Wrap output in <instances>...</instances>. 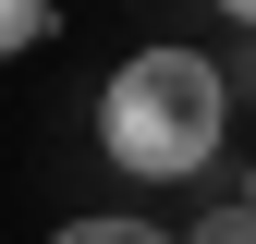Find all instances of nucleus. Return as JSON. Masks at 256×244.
Wrapping results in <instances>:
<instances>
[{"instance_id":"obj_6","label":"nucleus","mask_w":256,"mask_h":244,"mask_svg":"<svg viewBox=\"0 0 256 244\" xmlns=\"http://www.w3.org/2000/svg\"><path fill=\"white\" fill-rule=\"evenodd\" d=\"M244 98H256V37H244Z\"/></svg>"},{"instance_id":"obj_2","label":"nucleus","mask_w":256,"mask_h":244,"mask_svg":"<svg viewBox=\"0 0 256 244\" xmlns=\"http://www.w3.org/2000/svg\"><path fill=\"white\" fill-rule=\"evenodd\" d=\"M49 24H61V0H0V61H24Z\"/></svg>"},{"instance_id":"obj_3","label":"nucleus","mask_w":256,"mask_h":244,"mask_svg":"<svg viewBox=\"0 0 256 244\" xmlns=\"http://www.w3.org/2000/svg\"><path fill=\"white\" fill-rule=\"evenodd\" d=\"M49 244H183V232H146V220H61Z\"/></svg>"},{"instance_id":"obj_1","label":"nucleus","mask_w":256,"mask_h":244,"mask_svg":"<svg viewBox=\"0 0 256 244\" xmlns=\"http://www.w3.org/2000/svg\"><path fill=\"white\" fill-rule=\"evenodd\" d=\"M220 134H232V74L196 49H134L98 86V146L134 183H196L220 159Z\"/></svg>"},{"instance_id":"obj_7","label":"nucleus","mask_w":256,"mask_h":244,"mask_svg":"<svg viewBox=\"0 0 256 244\" xmlns=\"http://www.w3.org/2000/svg\"><path fill=\"white\" fill-rule=\"evenodd\" d=\"M244 196H256V171H244Z\"/></svg>"},{"instance_id":"obj_5","label":"nucleus","mask_w":256,"mask_h":244,"mask_svg":"<svg viewBox=\"0 0 256 244\" xmlns=\"http://www.w3.org/2000/svg\"><path fill=\"white\" fill-rule=\"evenodd\" d=\"M220 12H232V24H244V37H256V0H220Z\"/></svg>"},{"instance_id":"obj_4","label":"nucleus","mask_w":256,"mask_h":244,"mask_svg":"<svg viewBox=\"0 0 256 244\" xmlns=\"http://www.w3.org/2000/svg\"><path fill=\"white\" fill-rule=\"evenodd\" d=\"M183 244H256V196H232V208H208Z\"/></svg>"}]
</instances>
